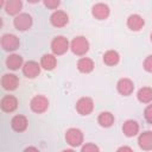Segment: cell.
<instances>
[{
    "mask_svg": "<svg viewBox=\"0 0 152 152\" xmlns=\"http://www.w3.org/2000/svg\"><path fill=\"white\" fill-rule=\"evenodd\" d=\"M70 50L76 56H84L89 51V42L83 36L75 37L70 43Z\"/></svg>",
    "mask_w": 152,
    "mask_h": 152,
    "instance_id": "6da1fadb",
    "label": "cell"
},
{
    "mask_svg": "<svg viewBox=\"0 0 152 152\" xmlns=\"http://www.w3.org/2000/svg\"><path fill=\"white\" fill-rule=\"evenodd\" d=\"M50 48H51V51L53 55L61 56V55H64L70 49V44L64 36H56L51 40Z\"/></svg>",
    "mask_w": 152,
    "mask_h": 152,
    "instance_id": "7a4b0ae2",
    "label": "cell"
},
{
    "mask_svg": "<svg viewBox=\"0 0 152 152\" xmlns=\"http://www.w3.org/2000/svg\"><path fill=\"white\" fill-rule=\"evenodd\" d=\"M65 141L71 147H78L83 144V132L80 128L71 127L65 132Z\"/></svg>",
    "mask_w": 152,
    "mask_h": 152,
    "instance_id": "3957f363",
    "label": "cell"
},
{
    "mask_svg": "<svg viewBox=\"0 0 152 152\" xmlns=\"http://www.w3.org/2000/svg\"><path fill=\"white\" fill-rule=\"evenodd\" d=\"M30 108L33 113L42 114L49 108V100L44 95H36L30 101Z\"/></svg>",
    "mask_w": 152,
    "mask_h": 152,
    "instance_id": "277c9868",
    "label": "cell"
},
{
    "mask_svg": "<svg viewBox=\"0 0 152 152\" xmlns=\"http://www.w3.org/2000/svg\"><path fill=\"white\" fill-rule=\"evenodd\" d=\"M75 108H76V112L80 115H83V116L89 115L94 110V101H93L91 97L83 96V97H81V99L77 100Z\"/></svg>",
    "mask_w": 152,
    "mask_h": 152,
    "instance_id": "5b68a950",
    "label": "cell"
},
{
    "mask_svg": "<svg viewBox=\"0 0 152 152\" xmlns=\"http://www.w3.org/2000/svg\"><path fill=\"white\" fill-rule=\"evenodd\" d=\"M33 24V19L28 13H19L13 19V25L18 31H26L31 28Z\"/></svg>",
    "mask_w": 152,
    "mask_h": 152,
    "instance_id": "8992f818",
    "label": "cell"
},
{
    "mask_svg": "<svg viewBox=\"0 0 152 152\" xmlns=\"http://www.w3.org/2000/svg\"><path fill=\"white\" fill-rule=\"evenodd\" d=\"M19 38L12 33H5L1 37V48L5 51H14L19 48Z\"/></svg>",
    "mask_w": 152,
    "mask_h": 152,
    "instance_id": "52a82bcc",
    "label": "cell"
},
{
    "mask_svg": "<svg viewBox=\"0 0 152 152\" xmlns=\"http://www.w3.org/2000/svg\"><path fill=\"white\" fill-rule=\"evenodd\" d=\"M110 14V8L107 4L97 2L91 7V15L97 20H106Z\"/></svg>",
    "mask_w": 152,
    "mask_h": 152,
    "instance_id": "ba28073f",
    "label": "cell"
},
{
    "mask_svg": "<svg viewBox=\"0 0 152 152\" xmlns=\"http://www.w3.org/2000/svg\"><path fill=\"white\" fill-rule=\"evenodd\" d=\"M40 63L38 64L36 61H27L23 65V74L27 78H36L40 74Z\"/></svg>",
    "mask_w": 152,
    "mask_h": 152,
    "instance_id": "9c48e42d",
    "label": "cell"
},
{
    "mask_svg": "<svg viewBox=\"0 0 152 152\" xmlns=\"http://www.w3.org/2000/svg\"><path fill=\"white\" fill-rule=\"evenodd\" d=\"M116 90L122 96H129L134 91V83L132 80H129L127 77L120 78L116 83Z\"/></svg>",
    "mask_w": 152,
    "mask_h": 152,
    "instance_id": "30bf717a",
    "label": "cell"
},
{
    "mask_svg": "<svg viewBox=\"0 0 152 152\" xmlns=\"http://www.w3.org/2000/svg\"><path fill=\"white\" fill-rule=\"evenodd\" d=\"M50 23L53 27H64L69 23V15L64 11L57 10L50 15Z\"/></svg>",
    "mask_w": 152,
    "mask_h": 152,
    "instance_id": "8fae6325",
    "label": "cell"
},
{
    "mask_svg": "<svg viewBox=\"0 0 152 152\" xmlns=\"http://www.w3.org/2000/svg\"><path fill=\"white\" fill-rule=\"evenodd\" d=\"M27 126H28V120L25 115H21V114H17L12 118L11 120V127L14 132L17 133H23L27 129Z\"/></svg>",
    "mask_w": 152,
    "mask_h": 152,
    "instance_id": "7c38bea8",
    "label": "cell"
},
{
    "mask_svg": "<svg viewBox=\"0 0 152 152\" xmlns=\"http://www.w3.org/2000/svg\"><path fill=\"white\" fill-rule=\"evenodd\" d=\"M1 86L5 90L13 91L19 86V78L14 74H4L1 77Z\"/></svg>",
    "mask_w": 152,
    "mask_h": 152,
    "instance_id": "4fadbf2b",
    "label": "cell"
},
{
    "mask_svg": "<svg viewBox=\"0 0 152 152\" xmlns=\"http://www.w3.org/2000/svg\"><path fill=\"white\" fill-rule=\"evenodd\" d=\"M1 110L5 113H12L18 108V99L13 95H5L0 101Z\"/></svg>",
    "mask_w": 152,
    "mask_h": 152,
    "instance_id": "5bb4252c",
    "label": "cell"
},
{
    "mask_svg": "<svg viewBox=\"0 0 152 152\" xmlns=\"http://www.w3.org/2000/svg\"><path fill=\"white\" fill-rule=\"evenodd\" d=\"M126 25H127V27H128L131 31L138 32V31H140V30L144 27L145 20H144V18H142L140 14L134 13V14L128 15L127 21H126Z\"/></svg>",
    "mask_w": 152,
    "mask_h": 152,
    "instance_id": "9a60e30c",
    "label": "cell"
},
{
    "mask_svg": "<svg viewBox=\"0 0 152 152\" xmlns=\"http://www.w3.org/2000/svg\"><path fill=\"white\" fill-rule=\"evenodd\" d=\"M139 129H140V126H139L138 121H135L133 119L126 120L122 125V133L128 138L135 137L139 133Z\"/></svg>",
    "mask_w": 152,
    "mask_h": 152,
    "instance_id": "2e32d148",
    "label": "cell"
},
{
    "mask_svg": "<svg viewBox=\"0 0 152 152\" xmlns=\"http://www.w3.org/2000/svg\"><path fill=\"white\" fill-rule=\"evenodd\" d=\"M138 145L144 151L152 150V131H144L138 137Z\"/></svg>",
    "mask_w": 152,
    "mask_h": 152,
    "instance_id": "e0dca14e",
    "label": "cell"
},
{
    "mask_svg": "<svg viewBox=\"0 0 152 152\" xmlns=\"http://www.w3.org/2000/svg\"><path fill=\"white\" fill-rule=\"evenodd\" d=\"M23 8V1L21 0H7L5 4V12L8 15H18Z\"/></svg>",
    "mask_w": 152,
    "mask_h": 152,
    "instance_id": "ac0fdd59",
    "label": "cell"
},
{
    "mask_svg": "<svg viewBox=\"0 0 152 152\" xmlns=\"http://www.w3.org/2000/svg\"><path fill=\"white\" fill-rule=\"evenodd\" d=\"M57 65V58H56V55L53 53H45L40 58V66L44 69V70H48V71H51L56 68Z\"/></svg>",
    "mask_w": 152,
    "mask_h": 152,
    "instance_id": "d6986e66",
    "label": "cell"
},
{
    "mask_svg": "<svg viewBox=\"0 0 152 152\" xmlns=\"http://www.w3.org/2000/svg\"><path fill=\"white\" fill-rule=\"evenodd\" d=\"M23 65H24V59L18 53H11L6 58V66L10 70H18L19 68H23Z\"/></svg>",
    "mask_w": 152,
    "mask_h": 152,
    "instance_id": "ffe728a7",
    "label": "cell"
},
{
    "mask_svg": "<svg viewBox=\"0 0 152 152\" xmlns=\"http://www.w3.org/2000/svg\"><path fill=\"white\" fill-rule=\"evenodd\" d=\"M94 61L89 57H81L77 61V69L82 74H90L94 70Z\"/></svg>",
    "mask_w": 152,
    "mask_h": 152,
    "instance_id": "44dd1931",
    "label": "cell"
},
{
    "mask_svg": "<svg viewBox=\"0 0 152 152\" xmlns=\"http://www.w3.org/2000/svg\"><path fill=\"white\" fill-rule=\"evenodd\" d=\"M102 59H103V63L108 66H114L116 65L119 62H120V55L118 51L115 50H108L103 53L102 56Z\"/></svg>",
    "mask_w": 152,
    "mask_h": 152,
    "instance_id": "7402d4cb",
    "label": "cell"
},
{
    "mask_svg": "<svg viewBox=\"0 0 152 152\" xmlns=\"http://www.w3.org/2000/svg\"><path fill=\"white\" fill-rule=\"evenodd\" d=\"M97 122L101 127L108 128L114 124V115L110 112H101L97 116Z\"/></svg>",
    "mask_w": 152,
    "mask_h": 152,
    "instance_id": "603a6c76",
    "label": "cell"
},
{
    "mask_svg": "<svg viewBox=\"0 0 152 152\" xmlns=\"http://www.w3.org/2000/svg\"><path fill=\"white\" fill-rule=\"evenodd\" d=\"M137 99L141 103H151L152 102V88L142 87L137 93Z\"/></svg>",
    "mask_w": 152,
    "mask_h": 152,
    "instance_id": "cb8c5ba5",
    "label": "cell"
},
{
    "mask_svg": "<svg viewBox=\"0 0 152 152\" xmlns=\"http://www.w3.org/2000/svg\"><path fill=\"white\" fill-rule=\"evenodd\" d=\"M43 4L48 10H56L61 5V0H43Z\"/></svg>",
    "mask_w": 152,
    "mask_h": 152,
    "instance_id": "d4e9b609",
    "label": "cell"
},
{
    "mask_svg": "<svg viewBox=\"0 0 152 152\" xmlns=\"http://www.w3.org/2000/svg\"><path fill=\"white\" fill-rule=\"evenodd\" d=\"M81 151L82 152H99L100 148H99V146H96L93 142H87L86 145H83L81 147Z\"/></svg>",
    "mask_w": 152,
    "mask_h": 152,
    "instance_id": "484cf974",
    "label": "cell"
},
{
    "mask_svg": "<svg viewBox=\"0 0 152 152\" xmlns=\"http://www.w3.org/2000/svg\"><path fill=\"white\" fill-rule=\"evenodd\" d=\"M144 118L150 125H152V103L147 104L146 108L144 109Z\"/></svg>",
    "mask_w": 152,
    "mask_h": 152,
    "instance_id": "4316f807",
    "label": "cell"
},
{
    "mask_svg": "<svg viewBox=\"0 0 152 152\" xmlns=\"http://www.w3.org/2000/svg\"><path fill=\"white\" fill-rule=\"evenodd\" d=\"M142 66H144L145 71H147V72H151V74H152V55H148V56L144 59Z\"/></svg>",
    "mask_w": 152,
    "mask_h": 152,
    "instance_id": "83f0119b",
    "label": "cell"
},
{
    "mask_svg": "<svg viewBox=\"0 0 152 152\" xmlns=\"http://www.w3.org/2000/svg\"><path fill=\"white\" fill-rule=\"evenodd\" d=\"M118 151H129L131 152L133 150H132V147H128V146H121V147L118 148Z\"/></svg>",
    "mask_w": 152,
    "mask_h": 152,
    "instance_id": "f1b7e54d",
    "label": "cell"
},
{
    "mask_svg": "<svg viewBox=\"0 0 152 152\" xmlns=\"http://www.w3.org/2000/svg\"><path fill=\"white\" fill-rule=\"evenodd\" d=\"M28 4H37V2H39L40 0H26Z\"/></svg>",
    "mask_w": 152,
    "mask_h": 152,
    "instance_id": "f546056e",
    "label": "cell"
},
{
    "mask_svg": "<svg viewBox=\"0 0 152 152\" xmlns=\"http://www.w3.org/2000/svg\"><path fill=\"white\" fill-rule=\"evenodd\" d=\"M6 1H7V0H1V6H2V7H5V4H6Z\"/></svg>",
    "mask_w": 152,
    "mask_h": 152,
    "instance_id": "4dcf8cb0",
    "label": "cell"
},
{
    "mask_svg": "<svg viewBox=\"0 0 152 152\" xmlns=\"http://www.w3.org/2000/svg\"><path fill=\"white\" fill-rule=\"evenodd\" d=\"M150 39H151V42H152V32H151V34H150Z\"/></svg>",
    "mask_w": 152,
    "mask_h": 152,
    "instance_id": "1f68e13d",
    "label": "cell"
}]
</instances>
